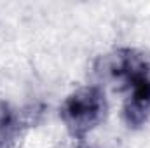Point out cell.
<instances>
[{"label": "cell", "mask_w": 150, "mask_h": 148, "mask_svg": "<svg viewBox=\"0 0 150 148\" xmlns=\"http://www.w3.org/2000/svg\"><path fill=\"white\" fill-rule=\"evenodd\" d=\"M108 103L103 89L84 85L67 96L59 108V117L75 140H84L107 117Z\"/></svg>", "instance_id": "7a4b0ae2"}, {"label": "cell", "mask_w": 150, "mask_h": 148, "mask_svg": "<svg viewBox=\"0 0 150 148\" xmlns=\"http://www.w3.org/2000/svg\"><path fill=\"white\" fill-rule=\"evenodd\" d=\"M79 148H91V147H87V145H80Z\"/></svg>", "instance_id": "277c9868"}, {"label": "cell", "mask_w": 150, "mask_h": 148, "mask_svg": "<svg viewBox=\"0 0 150 148\" xmlns=\"http://www.w3.org/2000/svg\"><path fill=\"white\" fill-rule=\"evenodd\" d=\"M28 122L11 103L0 101V148H14Z\"/></svg>", "instance_id": "3957f363"}, {"label": "cell", "mask_w": 150, "mask_h": 148, "mask_svg": "<svg viewBox=\"0 0 150 148\" xmlns=\"http://www.w3.org/2000/svg\"><path fill=\"white\" fill-rule=\"evenodd\" d=\"M110 72L127 87L122 118L129 129L142 127L150 115V54L124 47L117 49L110 61Z\"/></svg>", "instance_id": "6da1fadb"}]
</instances>
